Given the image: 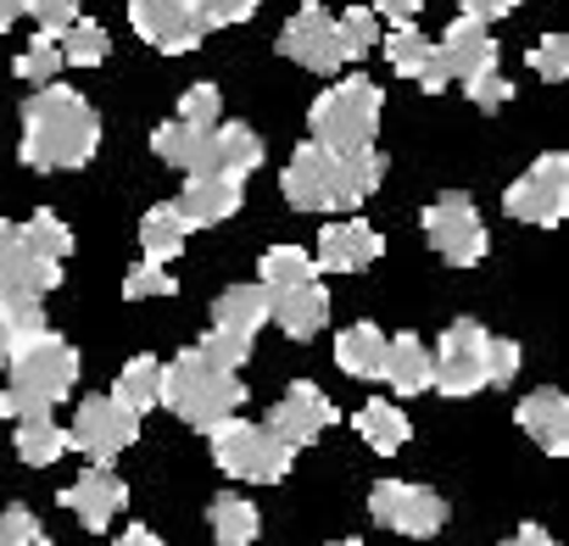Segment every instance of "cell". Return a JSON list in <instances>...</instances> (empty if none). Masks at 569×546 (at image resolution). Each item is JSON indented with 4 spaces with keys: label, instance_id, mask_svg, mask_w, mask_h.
I'll use <instances>...</instances> for the list:
<instances>
[{
    "label": "cell",
    "instance_id": "b9f144b4",
    "mask_svg": "<svg viewBox=\"0 0 569 546\" xmlns=\"http://www.w3.org/2000/svg\"><path fill=\"white\" fill-rule=\"evenodd\" d=\"M530 68H536V79L563 84L569 79V40L563 34H547L541 46H530Z\"/></svg>",
    "mask_w": 569,
    "mask_h": 546
},
{
    "label": "cell",
    "instance_id": "6f0895ef",
    "mask_svg": "<svg viewBox=\"0 0 569 546\" xmlns=\"http://www.w3.org/2000/svg\"><path fill=\"white\" fill-rule=\"evenodd\" d=\"M330 546H363V540H330Z\"/></svg>",
    "mask_w": 569,
    "mask_h": 546
},
{
    "label": "cell",
    "instance_id": "11a10c76",
    "mask_svg": "<svg viewBox=\"0 0 569 546\" xmlns=\"http://www.w3.org/2000/svg\"><path fill=\"white\" fill-rule=\"evenodd\" d=\"M12 418V402H7V391H0V424H7Z\"/></svg>",
    "mask_w": 569,
    "mask_h": 546
},
{
    "label": "cell",
    "instance_id": "e575fe53",
    "mask_svg": "<svg viewBox=\"0 0 569 546\" xmlns=\"http://www.w3.org/2000/svg\"><path fill=\"white\" fill-rule=\"evenodd\" d=\"M386 57H391V73L419 79V73L430 68V57H436V40H430V34H419L413 23H397V29L386 34Z\"/></svg>",
    "mask_w": 569,
    "mask_h": 546
},
{
    "label": "cell",
    "instance_id": "74e56055",
    "mask_svg": "<svg viewBox=\"0 0 569 546\" xmlns=\"http://www.w3.org/2000/svg\"><path fill=\"white\" fill-rule=\"evenodd\" d=\"M123 296H129V302H151V296H179V280L168 273V262H151V256H140V262L129 267V280H123Z\"/></svg>",
    "mask_w": 569,
    "mask_h": 546
},
{
    "label": "cell",
    "instance_id": "7402d4cb",
    "mask_svg": "<svg viewBox=\"0 0 569 546\" xmlns=\"http://www.w3.org/2000/svg\"><path fill=\"white\" fill-rule=\"evenodd\" d=\"M386 179V156L375 145L363 151H336V212H358Z\"/></svg>",
    "mask_w": 569,
    "mask_h": 546
},
{
    "label": "cell",
    "instance_id": "5b68a950",
    "mask_svg": "<svg viewBox=\"0 0 569 546\" xmlns=\"http://www.w3.org/2000/svg\"><path fill=\"white\" fill-rule=\"evenodd\" d=\"M375 129H380V84L375 79H341L308 112V134L325 151H363V145H375Z\"/></svg>",
    "mask_w": 569,
    "mask_h": 546
},
{
    "label": "cell",
    "instance_id": "30bf717a",
    "mask_svg": "<svg viewBox=\"0 0 569 546\" xmlns=\"http://www.w3.org/2000/svg\"><path fill=\"white\" fill-rule=\"evenodd\" d=\"M140 441V413L123 407L118 396H84L68 429V446H79L90 463H112Z\"/></svg>",
    "mask_w": 569,
    "mask_h": 546
},
{
    "label": "cell",
    "instance_id": "ab89813d",
    "mask_svg": "<svg viewBox=\"0 0 569 546\" xmlns=\"http://www.w3.org/2000/svg\"><path fill=\"white\" fill-rule=\"evenodd\" d=\"M196 352H201L207 363H218V368H234V374H240V363L251 357V335H234V330H218V324H212V330L201 335V346H196Z\"/></svg>",
    "mask_w": 569,
    "mask_h": 546
},
{
    "label": "cell",
    "instance_id": "7c38bea8",
    "mask_svg": "<svg viewBox=\"0 0 569 546\" xmlns=\"http://www.w3.org/2000/svg\"><path fill=\"white\" fill-rule=\"evenodd\" d=\"M62 285V262L23 245L18 223H0V302L12 296H51Z\"/></svg>",
    "mask_w": 569,
    "mask_h": 546
},
{
    "label": "cell",
    "instance_id": "f1b7e54d",
    "mask_svg": "<svg viewBox=\"0 0 569 546\" xmlns=\"http://www.w3.org/2000/svg\"><path fill=\"white\" fill-rule=\"evenodd\" d=\"M212 324L257 341V330L268 324V291H262V285H229V291L212 302Z\"/></svg>",
    "mask_w": 569,
    "mask_h": 546
},
{
    "label": "cell",
    "instance_id": "44dd1931",
    "mask_svg": "<svg viewBox=\"0 0 569 546\" xmlns=\"http://www.w3.org/2000/svg\"><path fill=\"white\" fill-rule=\"evenodd\" d=\"M519 429L547 452V457H569V402H563V391H530L525 402H519Z\"/></svg>",
    "mask_w": 569,
    "mask_h": 546
},
{
    "label": "cell",
    "instance_id": "3957f363",
    "mask_svg": "<svg viewBox=\"0 0 569 546\" xmlns=\"http://www.w3.org/2000/svg\"><path fill=\"white\" fill-rule=\"evenodd\" d=\"M162 407H168L173 418L207 429V424H218V418H229V413L246 407V385H240L234 368H218V363H207V357L190 346V352H179V357L162 368Z\"/></svg>",
    "mask_w": 569,
    "mask_h": 546
},
{
    "label": "cell",
    "instance_id": "7bdbcfd3",
    "mask_svg": "<svg viewBox=\"0 0 569 546\" xmlns=\"http://www.w3.org/2000/svg\"><path fill=\"white\" fill-rule=\"evenodd\" d=\"M190 7L201 12V23H207V34H212V29H234V23H246V18L257 12V0H190Z\"/></svg>",
    "mask_w": 569,
    "mask_h": 546
},
{
    "label": "cell",
    "instance_id": "816d5d0a",
    "mask_svg": "<svg viewBox=\"0 0 569 546\" xmlns=\"http://www.w3.org/2000/svg\"><path fill=\"white\" fill-rule=\"evenodd\" d=\"M118 546H162V540H157V535H151L146 524H129V529L118 535Z\"/></svg>",
    "mask_w": 569,
    "mask_h": 546
},
{
    "label": "cell",
    "instance_id": "f5cc1de1",
    "mask_svg": "<svg viewBox=\"0 0 569 546\" xmlns=\"http://www.w3.org/2000/svg\"><path fill=\"white\" fill-rule=\"evenodd\" d=\"M18 18H23V0H0V34H7Z\"/></svg>",
    "mask_w": 569,
    "mask_h": 546
},
{
    "label": "cell",
    "instance_id": "836d02e7",
    "mask_svg": "<svg viewBox=\"0 0 569 546\" xmlns=\"http://www.w3.org/2000/svg\"><path fill=\"white\" fill-rule=\"evenodd\" d=\"M302 280H319L313 251H302V245H268V256H262V291L302 285Z\"/></svg>",
    "mask_w": 569,
    "mask_h": 546
},
{
    "label": "cell",
    "instance_id": "ac0fdd59",
    "mask_svg": "<svg viewBox=\"0 0 569 546\" xmlns=\"http://www.w3.org/2000/svg\"><path fill=\"white\" fill-rule=\"evenodd\" d=\"M380 251H386V240L363 218H341V223H325L313 262H319V273H363V267H375Z\"/></svg>",
    "mask_w": 569,
    "mask_h": 546
},
{
    "label": "cell",
    "instance_id": "8d00e7d4",
    "mask_svg": "<svg viewBox=\"0 0 569 546\" xmlns=\"http://www.w3.org/2000/svg\"><path fill=\"white\" fill-rule=\"evenodd\" d=\"M18 234H23L29 251H40V256H51V262H68V256H73V234H68V223H62L57 212H34L29 223H18Z\"/></svg>",
    "mask_w": 569,
    "mask_h": 546
},
{
    "label": "cell",
    "instance_id": "f907efd6",
    "mask_svg": "<svg viewBox=\"0 0 569 546\" xmlns=\"http://www.w3.org/2000/svg\"><path fill=\"white\" fill-rule=\"evenodd\" d=\"M502 546H558V540H552V535H547L541 524H519V529H513V535H508Z\"/></svg>",
    "mask_w": 569,
    "mask_h": 546
},
{
    "label": "cell",
    "instance_id": "9f6ffc18",
    "mask_svg": "<svg viewBox=\"0 0 569 546\" xmlns=\"http://www.w3.org/2000/svg\"><path fill=\"white\" fill-rule=\"evenodd\" d=\"M29 546H51V540H46V535H34V540H29Z\"/></svg>",
    "mask_w": 569,
    "mask_h": 546
},
{
    "label": "cell",
    "instance_id": "1f68e13d",
    "mask_svg": "<svg viewBox=\"0 0 569 546\" xmlns=\"http://www.w3.org/2000/svg\"><path fill=\"white\" fill-rule=\"evenodd\" d=\"M112 396L146 418L151 407H162V363H157V357H129L123 374L112 380Z\"/></svg>",
    "mask_w": 569,
    "mask_h": 546
},
{
    "label": "cell",
    "instance_id": "9a60e30c",
    "mask_svg": "<svg viewBox=\"0 0 569 546\" xmlns=\"http://www.w3.org/2000/svg\"><path fill=\"white\" fill-rule=\"evenodd\" d=\"M279 57L302 62L308 73H341L336 18H330L325 7H302V12H291V23L279 29Z\"/></svg>",
    "mask_w": 569,
    "mask_h": 546
},
{
    "label": "cell",
    "instance_id": "5bb4252c",
    "mask_svg": "<svg viewBox=\"0 0 569 546\" xmlns=\"http://www.w3.org/2000/svg\"><path fill=\"white\" fill-rule=\"evenodd\" d=\"M279 190L297 212H336V151L325 145H297L279 173Z\"/></svg>",
    "mask_w": 569,
    "mask_h": 546
},
{
    "label": "cell",
    "instance_id": "83f0119b",
    "mask_svg": "<svg viewBox=\"0 0 569 546\" xmlns=\"http://www.w3.org/2000/svg\"><path fill=\"white\" fill-rule=\"evenodd\" d=\"M12 446H18V457L29 463V468H51V463H62L73 446H68V429L51 418V413H34V418H18V435H12Z\"/></svg>",
    "mask_w": 569,
    "mask_h": 546
},
{
    "label": "cell",
    "instance_id": "d4e9b609",
    "mask_svg": "<svg viewBox=\"0 0 569 546\" xmlns=\"http://www.w3.org/2000/svg\"><path fill=\"white\" fill-rule=\"evenodd\" d=\"M262 168V140L257 129L246 123H218L212 129V156H207V173H229V179H246Z\"/></svg>",
    "mask_w": 569,
    "mask_h": 546
},
{
    "label": "cell",
    "instance_id": "4316f807",
    "mask_svg": "<svg viewBox=\"0 0 569 546\" xmlns=\"http://www.w3.org/2000/svg\"><path fill=\"white\" fill-rule=\"evenodd\" d=\"M352 429H358V435L369 441V452H380V457L402 452V446H408V435H413L408 413H402V407H391L386 396L363 402V407H358V418H352Z\"/></svg>",
    "mask_w": 569,
    "mask_h": 546
},
{
    "label": "cell",
    "instance_id": "4dcf8cb0",
    "mask_svg": "<svg viewBox=\"0 0 569 546\" xmlns=\"http://www.w3.org/2000/svg\"><path fill=\"white\" fill-rule=\"evenodd\" d=\"M207 524H212L218 546H257V535H262V513L246 496H212Z\"/></svg>",
    "mask_w": 569,
    "mask_h": 546
},
{
    "label": "cell",
    "instance_id": "e0dca14e",
    "mask_svg": "<svg viewBox=\"0 0 569 546\" xmlns=\"http://www.w3.org/2000/svg\"><path fill=\"white\" fill-rule=\"evenodd\" d=\"M68 513H79V524L84 529H107L123 507H129V485L107 468V463H96V468H84L73 485H62V496H57Z\"/></svg>",
    "mask_w": 569,
    "mask_h": 546
},
{
    "label": "cell",
    "instance_id": "cb8c5ba5",
    "mask_svg": "<svg viewBox=\"0 0 569 546\" xmlns=\"http://www.w3.org/2000/svg\"><path fill=\"white\" fill-rule=\"evenodd\" d=\"M336 368L352 380H380L386 374V330L380 324H352L336 335Z\"/></svg>",
    "mask_w": 569,
    "mask_h": 546
},
{
    "label": "cell",
    "instance_id": "c3c4849f",
    "mask_svg": "<svg viewBox=\"0 0 569 546\" xmlns=\"http://www.w3.org/2000/svg\"><path fill=\"white\" fill-rule=\"evenodd\" d=\"M463 7V18H480V23H497V18H508L519 0H458Z\"/></svg>",
    "mask_w": 569,
    "mask_h": 546
},
{
    "label": "cell",
    "instance_id": "f35d334b",
    "mask_svg": "<svg viewBox=\"0 0 569 546\" xmlns=\"http://www.w3.org/2000/svg\"><path fill=\"white\" fill-rule=\"evenodd\" d=\"M57 73H62V51H57V34H34V40H29V51L18 57V79H29V84L40 90V84H51Z\"/></svg>",
    "mask_w": 569,
    "mask_h": 546
},
{
    "label": "cell",
    "instance_id": "ffe728a7",
    "mask_svg": "<svg viewBox=\"0 0 569 546\" xmlns=\"http://www.w3.org/2000/svg\"><path fill=\"white\" fill-rule=\"evenodd\" d=\"M436 62H441L447 84H452V79H475V73L497 68V40L486 34V23H480V18H458V23L441 34Z\"/></svg>",
    "mask_w": 569,
    "mask_h": 546
},
{
    "label": "cell",
    "instance_id": "7a4b0ae2",
    "mask_svg": "<svg viewBox=\"0 0 569 546\" xmlns=\"http://www.w3.org/2000/svg\"><path fill=\"white\" fill-rule=\"evenodd\" d=\"M7 368H12V385H7L12 418L51 413V407L68 402L73 385H79V352H73L51 324L34 330V335H18L12 352H7Z\"/></svg>",
    "mask_w": 569,
    "mask_h": 546
},
{
    "label": "cell",
    "instance_id": "60d3db41",
    "mask_svg": "<svg viewBox=\"0 0 569 546\" xmlns=\"http://www.w3.org/2000/svg\"><path fill=\"white\" fill-rule=\"evenodd\" d=\"M179 118L196 123V129H218V123H223V95H218L212 84H190L184 101H179Z\"/></svg>",
    "mask_w": 569,
    "mask_h": 546
},
{
    "label": "cell",
    "instance_id": "f546056e",
    "mask_svg": "<svg viewBox=\"0 0 569 546\" xmlns=\"http://www.w3.org/2000/svg\"><path fill=\"white\" fill-rule=\"evenodd\" d=\"M184 240H190V223L179 218L173 201H157V206L140 218V251H146L151 262H173V256L184 251Z\"/></svg>",
    "mask_w": 569,
    "mask_h": 546
},
{
    "label": "cell",
    "instance_id": "9c48e42d",
    "mask_svg": "<svg viewBox=\"0 0 569 546\" xmlns=\"http://www.w3.org/2000/svg\"><path fill=\"white\" fill-rule=\"evenodd\" d=\"M425 234L430 245L452 262V267H475L486 251H491V234L480 223V206L463 195V190H447L425 206Z\"/></svg>",
    "mask_w": 569,
    "mask_h": 546
},
{
    "label": "cell",
    "instance_id": "603a6c76",
    "mask_svg": "<svg viewBox=\"0 0 569 546\" xmlns=\"http://www.w3.org/2000/svg\"><path fill=\"white\" fill-rule=\"evenodd\" d=\"M151 151H157L168 168H179V173H207L212 129H196V123H184V118L157 123V129H151Z\"/></svg>",
    "mask_w": 569,
    "mask_h": 546
},
{
    "label": "cell",
    "instance_id": "d6986e66",
    "mask_svg": "<svg viewBox=\"0 0 569 546\" xmlns=\"http://www.w3.org/2000/svg\"><path fill=\"white\" fill-rule=\"evenodd\" d=\"M268 324H279L291 341H313V335L330 324V291H325L319 280L268 291Z\"/></svg>",
    "mask_w": 569,
    "mask_h": 546
},
{
    "label": "cell",
    "instance_id": "ba28073f",
    "mask_svg": "<svg viewBox=\"0 0 569 546\" xmlns=\"http://www.w3.org/2000/svg\"><path fill=\"white\" fill-rule=\"evenodd\" d=\"M369 518L380 529H397L408 540H430L447 529V496H436L430 485H408V479H380L369 491Z\"/></svg>",
    "mask_w": 569,
    "mask_h": 546
},
{
    "label": "cell",
    "instance_id": "277c9868",
    "mask_svg": "<svg viewBox=\"0 0 569 546\" xmlns=\"http://www.w3.org/2000/svg\"><path fill=\"white\" fill-rule=\"evenodd\" d=\"M207 446H212V463L229 474V479H246V485H273L291 474L297 452L284 446L268 424H246V418H218L207 424Z\"/></svg>",
    "mask_w": 569,
    "mask_h": 546
},
{
    "label": "cell",
    "instance_id": "ee69618b",
    "mask_svg": "<svg viewBox=\"0 0 569 546\" xmlns=\"http://www.w3.org/2000/svg\"><path fill=\"white\" fill-rule=\"evenodd\" d=\"M463 90H469V101H475L480 112H497V107H508V95H513V84H508L497 68H486V73L463 79Z\"/></svg>",
    "mask_w": 569,
    "mask_h": 546
},
{
    "label": "cell",
    "instance_id": "6da1fadb",
    "mask_svg": "<svg viewBox=\"0 0 569 546\" xmlns=\"http://www.w3.org/2000/svg\"><path fill=\"white\" fill-rule=\"evenodd\" d=\"M101 151V118L79 90L62 84H40L23 101V168L34 173H62V168H84Z\"/></svg>",
    "mask_w": 569,
    "mask_h": 546
},
{
    "label": "cell",
    "instance_id": "484cf974",
    "mask_svg": "<svg viewBox=\"0 0 569 546\" xmlns=\"http://www.w3.org/2000/svg\"><path fill=\"white\" fill-rule=\"evenodd\" d=\"M397 396H419L430 391V346L419 335H397L386 341V374H380Z\"/></svg>",
    "mask_w": 569,
    "mask_h": 546
},
{
    "label": "cell",
    "instance_id": "8992f818",
    "mask_svg": "<svg viewBox=\"0 0 569 546\" xmlns=\"http://www.w3.org/2000/svg\"><path fill=\"white\" fill-rule=\"evenodd\" d=\"M486 385H491V330L480 318H452L441 335V352L430 357V391L475 396Z\"/></svg>",
    "mask_w": 569,
    "mask_h": 546
},
{
    "label": "cell",
    "instance_id": "db71d44e",
    "mask_svg": "<svg viewBox=\"0 0 569 546\" xmlns=\"http://www.w3.org/2000/svg\"><path fill=\"white\" fill-rule=\"evenodd\" d=\"M7 352H12V335H7V324H0V363H7Z\"/></svg>",
    "mask_w": 569,
    "mask_h": 546
},
{
    "label": "cell",
    "instance_id": "8fae6325",
    "mask_svg": "<svg viewBox=\"0 0 569 546\" xmlns=\"http://www.w3.org/2000/svg\"><path fill=\"white\" fill-rule=\"evenodd\" d=\"M129 23L146 46H157L168 57H184L207 40V23L190 0H129Z\"/></svg>",
    "mask_w": 569,
    "mask_h": 546
},
{
    "label": "cell",
    "instance_id": "2e32d148",
    "mask_svg": "<svg viewBox=\"0 0 569 546\" xmlns=\"http://www.w3.org/2000/svg\"><path fill=\"white\" fill-rule=\"evenodd\" d=\"M246 201V179H229V173H184V190H179V218L190 229H212V223H229Z\"/></svg>",
    "mask_w": 569,
    "mask_h": 546
},
{
    "label": "cell",
    "instance_id": "f6af8a7d",
    "mask_svg": "<svg viewBox=\"0 0 569 546\" xmlns=\"http://www.w3.org/2000/svg\"><path fill=\"white\" fill-rule=\"evenodd\" d=\"M23 12L40 23V34H62L79 18V0H23Z\"/></svg>",
    "mask_w": 569,
    "mask_h": 546
},
{
    "label": "cell",
    "instance_id": "4fadbf2b",
    "mask_svg": "<svg viewBox=\"0 0 569 546\" xmlns=\"http://www.w3.org/2000/svg\"><path fill=\"white\" fill-rule=\"evenodd\" d=\"M330 424H336V407H330V396H325L313 380H297L291 391L273 402V413H268V429H273L284 446H291V452L313 446Z\"/></svg>",
    "mask_w": 569,
    "mask_h": 546
},
{
    "label": "cell",
    "instance_id": "bcb514c9",
    "mask_svg": "<svg viewBox=\"0 0 569 546\" xmlns=\"http://www.w3.org/2000/svg\"><path fill=\"white\" fill-rule=\"evenodd\" d=\"M34 535H40V518H34L29 507L12 502L7 513H0V546H29Z\"/></svg>",
    "mask_w": 569,
    "mask_h": 546
},
{
    "label": "cell",
    "instance_id": "681fc988",
    "mask_svg": "<svg viewBox=\"0 0 569 546\" xmlns=\"http://www.w3.org/2000/svg\"><path fill=\"white\" fill-rule=\"evenodd\" d=\"M419 7H425V0H375V18H386L397 29V23H413Z\"/></svg>",
    "mask_w": 569,
    "mask_h": 546
},
{
    "label": "cell",
    "instance_id": "52a82bcc",
    "mask_svg": "<svg viewBox=\"0 0 569 546\" xmlns=\"http://www.w3.org/2000/svg\"><path fill=\"white\" fill-rule=\"evenodd\" d=\"M502 212L536 229H558L569 212V156L563 151L536 156V168H525V179L502 190Z\"/></svg>",
    "mask_w": 569,
    "mask_h": 546
},
{
    "label": "cell",
    "instance_id": "7dc6e473",
    "mask_svg": "<svg viewBox=\"0 0 569 546\" xmlns=\"http://www.w3.org/2000/svg\"><path fill=\"white\" fill-rule=\"evenodd\" d=\"M513 374H519V346L491 335V385H513Z\"/></svg>",
    "mask_w": 569,
    "mask_h": 546
},
{
    "label": "cell",
    "instance_id": "d590c367",
    "mask_svg": "<svg viewBox=\"0 0 569 546\" xmlns=\"http://www.w3.org/2000/svg\"><path fill=\"white\" fill-rule=\"evenodd\" d=\"M336 40H341V62L369 57V51L380 46V18H375V7H347V12L336 18Z\"/></svg>",
    "mask_w": 569,
    "mask_h": 546
},
{
    "label": "cell",
    "instance_id": "d6a6232c",
    "mask_svg": "<svg viewBox=\"0 0 569 546\" xmlns=\"http://www.w3.org/2000/svg\"><path fill=\"white\" fill-rule=\"evenodd\" d=\"M57 51H62V68H101L112 57V40L96 18H73L62 34H57Z\"/></svg>",
    "mask_w": 569,
    "mask_h": 546
}]
</instances>
